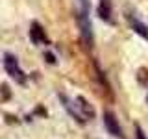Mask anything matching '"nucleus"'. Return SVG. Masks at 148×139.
I'll return each mask as SVG.
<instances>
[{"instance_id":"9d476101","label":"nucleus","mask_w":148,"mask_h":139,"mask_svg":"<svg viewBox=\"0 0 148 139\" xmlns=\"http://www.w3.org/2000/svg\"><path fill=\"white\" fill-rule=\"evenodd\" d=\"M45 59H46L48 63H56V58H54V54H48V52H46V54H45Z\"/></svg>"},{"instance_id":"0eeeda50","label":"nucleus","mask_w":148,"mask_h":139,"mask_svg":"<svg viewBox=\"0 0 148 139\" xmlns=\"http://www.w3.org/2000/svg\"><path fill=\"white\" fill-rule=\"evenodd\" d=\"M96 13H98V17L102 19V21L113 22V17H111V2H109V0H100Z\"/></svg>"},{"instance_id":"39448f33","label":"nucleus","mask_w":148,"mask_h":139,"mask_svg":"<svg viewBox=\"0 0 148 139\" xmlns=\"http://www.w3.org/2000/svg\"><path fill=\"white\" fill-rule=\"evenodd\" d=\"M30 41L34 45H48V37H46L43 26L39 22H32L30 26Z\"/></svg>"},{"instance_id":"f257e3e1","label":"nucleus","mask_w":148,"mask_h":139,"mask_svg":"<svg viewBox=\"0 0 148 139\" xmlns=\"http://www.w3.org/2000/svg\"><path fill=\"white\" fill-rule=\"evenodd\" d=\"M4 69H6V72L17 83H21V85H24V83H26V74L22 72L21 65H18V59L13 54H9V52L4 54Z\"/></svg>"},{"instance_id":"20e7f679","label":"nucleus","mask_w":148,"mask_h":139,"mask_svg":"<svg viewBox=\"0 0 148 139\" xmlns=\"http://www.w3.org/2000/svg\"><path fill=\"white\" fill-rule=\"evenodd\" d=\"M74 102H76V108L80 111V115L83 117V120L95 119V108H92V104H89V100L85 96H76Z\"/></svg>"},{"instance_id":"9b49d317","label":"nucleus","mask_w":148,"mask_h":139,"mask_svg":"<svg viewBox=\"0 0 148 139\" xmlns=\"http://www.w3.org/2000/svg\"><path fill=\"white\" fill-rule=\"evenodd\" d=\"M80 4H82L83 11H89V0H80Z\"/></svg>"},{"instance_id":"6e6552de","label":"nucleus","mask_w":148,"mask_h":139,"mask_svg":"<svg viewBox=\"0 0 148 139\" xmlns=\"http://www.w3.org/2000/svg\"><path fill=\"white\" fill-rule=\"evenodd\" d=\"M130 24H132V28H133V32L135 34H139L141 37H145V39L148 41V28L143 24L139 19H133V17H130Z\"/></svg>"},{"instance_id":"423d86ee","label":"nucleus","mask_w":148,"mask_h":139,"mask_svg":"<svg viewBox=\"0 0 148 139\" xmlns=\"http://www.w3.org/2000/svg\"><path fill=\"white\" fill-rule=\"evenodd\" d=\"M59 98H61V102H63V106L69 109V113L74 117V120H80V122H85L83 120V117L80 115V111H78V108H76V102L74 100H71L69 96H65V95H59Z\"/></svg>"},{"instance_id":"1a4fd4ad","label":"nucleus","mask_w":148,"mask_h":139,"mask_svg":"<svg viewBox=\"0 0 148 139\" xmlns=\"http://www.w3.org/2000/svg\"><path fill=\"white\" fill-rule=\"evenodd\" d=\"M135 139H146V136H145V132H143L141 126H135Z\"/></svg>"},{"instance_id":"7ed1b4c3","label":"nucleus","mask_w":148,"mask_h":139,"mask_svg":"<svg viewBox=\"0 0 148 139\" xmlns=\"http://www.w3.org/2000/svg\"><path fill=\"white\" fill-rule=\"evenodd\" d=\"M104 126H106V130H108V133H111L113 137L124 139V136H122V128H120L119 119L115 117L113 111H108V109L104 111Z\"/></svg>"},{"instance_id":"f03ea898","label":"nucleus","mask_w":148,"mask_h":139,"mask_svg":"<svg viewBox=\"0 0 148 139\" xmlns=\"http://www.w3.org/2000/svg\"><path fill=\"white\" fill-rule=\"evenodd\" d=\"M78 30H80V35H82V41L87 48L92 46V26H91V21H89V11H82L78 13Z\"/></svg>"}]
</instances>
